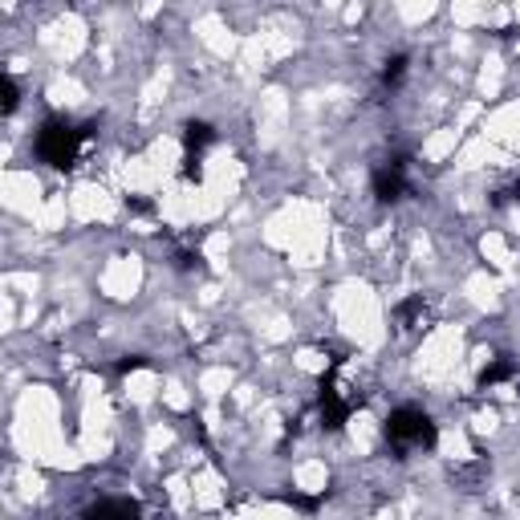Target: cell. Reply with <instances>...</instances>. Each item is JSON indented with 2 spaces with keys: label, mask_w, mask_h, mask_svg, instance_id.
Segmentation results:
<instances>
[{
  "label": "cell",
  "mask_w": 520,
  "mask_h": 520,
  "mask_svg": "<svg viewBox=\"0 0 520 520\" xmlns=\"http://www.w3.org/2000/svg\"><path fill=\"white\" fill-rule=\"evenodd\" d=\"M512 370H516V366H512L508 358H500V362H492V366L480 374V386L488 390V386H496V382H504V378H512Z\"/></svg>",
  "instance_id": "7"
},
{
  "label": "cell",
  "mask_w": 520,
  "mask_h": 520,
  "mask_svg": "<svg viewBox=\"0 0 520 520\" xmlns=\"http://www.w3.org/2000/svg\"><path fill=\"white\" fill-rule=\"evenodd\" d=\"M212 138H216V130L208 122H192V126H187L184 143H187V163H192V171H195V163H200V151L212 143Z\"/></svg>",
  "instance_id": "5"
},
{
  "label": "cell",
  "mask_w": 520,
  "mask_h": 520,
  "mask_svg": "<svg viewBox=\"0 0 520 520\" xmlns=\"http://www.w3.org/2000/svg\"><path fill=\"white\" fill-rule=\"evenodd\" d=\"M386 439L395 447H431L435 444V423L427 419L423 411H414V406H398L390 419H386Z\"/></svg>",
  "instance_id": "2"
},
{
  "label": "cell",
  "mask_w": 520,
  "mask_h": 520,
  "mask_svg": "<svg viewBox=\"0 0 520 520\" xmlns=\"http://www.w3.org/2000/svg\"><path fill=\"white\" fill-rule=\"evenodd\" d=\"M90 520H138V508L126 500H106L98 508H90Z\"/></svg>",
  "instance_id": "6"
},
{
  "label": "cell",
  "mask_w": 520,
  "mask_h": 520,
  "mask_svg": "<svg viewBox=\"0 0 520 520\" xmlns=\"http://www.w3.org/2000/svg\"><path fill=\"white\" fill-rule=\"evenodd\" d=\"M403 187H406L403 163H386V167H378V171H374V195H378V200H398V195H403Z\"/></svg>",
  "instance_id": "4"
},
{
  "label": "cell",
  "mask_w": 520,
  "mask_h": 520,
  "mask_svg": "<svg viewBox=\"0 0 520 520\" xmlns=\"http://www.w3.org/2000/svg\"><path fill=\"white\" fill-rule=\"evenodd\" d=\"M350 414V398L342 395V386L326 382L321 386V419H326V427H342Z\"/></svg>",
  "instance_id": "3"
},
{
  "label": "cell",
  "mask_w": 520,
  "mask_h": 520,
  "mask_svg": "<svg viewBox=\"0 0 520 520\" xmlns=\"http://www.w3.org/2000/svg\"><path fill=\"white\" fill-rule=\"evenodd\" d=\"M82 138H86V130H77L69 122H45L37 135V154L53 167H69L82 151Z\"/></svg>",
  "instance_id": "1"
},
{
  "label": "cell",
  "mask_w": 520,
  "mask_h": 520,
  "mask_svg": "<svg viewBox=\"0 0 520 520\" xmlns=\"http://www.w3.org/2000/svg\"><path fill=\"white\" fill-rule=\"evenodd\" d=\"M17 106V86H12V77H4V110Z\"/></svg>",
  "instance_id": "9"
},
{
  "label": "cell",
  "mask_w": 520,
  "mask_h": 520,
  "mask_svg": "<svg viewBox=\"0 0 520 520\" xmlns=\"http://www.w3.org/2000/svg\"><path fill=\"white\" fill-rule=\"evenodd\" d=\"M403 74H406V58H395V61H386L382 82H386V86H398V82H403Z\"/></svg>",
  "instance_id": "8"
}]
</instances>
